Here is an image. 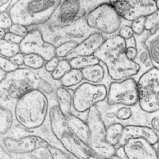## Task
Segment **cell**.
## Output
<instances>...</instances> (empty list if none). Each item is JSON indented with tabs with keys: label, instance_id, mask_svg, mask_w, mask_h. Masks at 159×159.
<instances>
[{
	"label": "cell",
	"instance_id": "40",
	"mask_svg": "<svg viewBox=\"0 0 159 159\" xmlns=\"http://www.w3.org/2000/svg\"><path fill=\"white\" fill-rule=\"evenodd\" d=\"M11 17L9 11L1 13L0 15V27L5 30H9L13 25Z\"/></svg>",
	"mask_w": 159,
	"mask_h": 159
},
{
	"label": "cell",
	"instance_id": "6",
	"mask_svg": "<svg viewBox=\"0 0 159 159\" xmlns=\"http://www.w3.org/2000/svg\"><path fill=\"white\" fill-rule=\"evenodd\" d=\"M86 123L90 129L89 146L100 157L110 159L115 154L116 148L107 142V125L97 106L88 111Z\"/></svg>",
	"mask_w": 159,
	"mask_h": 159
},
{
	"label": "cell",
	"instance_id": "47",
	"mask_svg": "<svg viewBox=\"0 0 159 159\" xmlns=\"http://www.w3.org/2000/svg\"><path fill=\"white\" fill-rule=\"evenodd\" d=\"M24 39V38H22V37H19L17 35L13 34L8 31L3 39L8 42L11 43L20 45L23 41Z\"/></svg>",
	"mask_w": 159,
	"mask_h": 159
},
{
	"label": "cell",
	"instance_id": "50",
	"mask_svg": "<svg viewBox=\"0 0 159 159\" xmlns=\"http://www.w3.org/2000/svg\"><path fill=\"white\" fill-rule=\"evenodd\" d=\"M12 1L9 0H1L0 1V12L2 13L7 12L8 9H10L12 4Z\"/></svg>",
	"mask_w": 159,
	"mask_h": 159
},
{
	"label": "cell",
	"instance_id": "5",
	"mask_svg": "<svg viewBox=\"0 0 159 159\" xmlns=\"http://www.w3.org/2000/svg\"><path fill=\"white\" fill-rule=\"evenodd\" d=\"M39 78L32 70L19 68L7 73L0 81V95L5 100L16 101L32 90L38 89Z\"/></svg>",
	"mask_w": 159,
	"mask_h": 159
},
{
	"label": "cell",
	"instance_id": "52",
	"mask_svg": "<svg viewBox=\"0 0 159 159\" xmlns=\"http://www.w3.org/2000/svg\"><path fill=\"white\" fill-rule=\"evenodd\" d=\"M7 74V73H6V72H4L3 70H1V71H0V81H2L5 78Z\"/></svg>",
	"mask_w": 159,
	"mask_h": 159
},
{
	"label": "cell",
	"instance_id": "38",
	"mask_svg": "<svg viewBox=\"0 0 159 159\" xmlns=\"http://www.w3.org/2000/svg\"><path fill=\"white\" fill-rule=\"evenodd\" d=\"M146 17H142L138 18L132 22L131 28L136 35H141L145 30Z\"/></svg>",
	"mask_w": 159,
	"mask_h": 159
},
{
	"label": "cell",
	"instance_id": "33",
	"mask_svg": "<svg viewBox=\"0 0 159 159\" xmlns=\"http://www.w3.org/2000/svg\"><path fill=\"white\" fill-rule=\"evenodd\" d=\"M33 71L37 74L38 77L50 84L53 87L55 91H56L57 88L62 86L60 81L55 80L53 78L52 74L46 71L44 67L38 70H33Z\"/></svg>",
	"mask_w": 159,
	"mask_h": 159
},
{
	"label": "cell",
	"instance_id": "26",
	"mask_svg": "<svg viewBox=\"0 0 159 159\" xmlns=\"http://www.w3.org/2000/svg\"><path fill=\"white\" fill-rule=\"evenodd\" d=\"M84 80L81 70L72 69L60 80L61 85L65 88L80 85Z\"/></svg>",
	"mask_w": 159,
	"mask_h": 159
},
{
	"label": "cell",
	"instance_id": "32",
	"mask_svg": "<svg viewBox=\"0 0 159 159\" xmlns=\"http://www.w3.org/2000/svg\"><path fill=\"white\" fill-rule=\"evenodd\" d=\"M79 44V43L74 42H69L59 45L56 48V57L59 59L66 58L76 49Z\"/></svg>",
	"mask_w": 159,
	"mask_h": 159
},
{
	"label": "cell",
	"instance_id": "45",
	"mask_svg": "<svg viewBox=\"0 0 159 159\" xmlns=\"http://www.w3.org/2000/svg\"><path fill=\"white\" fill-rule=\"evenodd\" d=\"M119 35L120 37L125 40L129 39L134 37V31L132 30L131 26H124L122 27L120 29L119 31Z\"/></svg>",
	"mask_w": 159,
	"mask_h": 159
},
{
	"label": "cell",
	"instance_id": "29",
	"mask_svg": "<svg viewBox=\"0 0 159 159\" xmlns=\"http://www.w3.org/2000/svg\"><path fill=\"white\" fill-rule=\"evenodd\" d=\"M0 50L1 56L10 59L21 52L20 45L11 43L4 39L0 41Z\"/></svg>",
	"mask_w": 159,
	"mask_h": 159
},
{
	"label": "cell",
	"instance_id": "24",
	"mask_svg": "<svg viewBox=\"0 0 159 159\" xmlns=\"http://www.w3.org/2000/svg\"><path fill=\"white\" fill-rule=\"evenodd\" d=\"M84 80L93 84H98L105 79L106 71L100 64L91 66L82 70Z\"/></svg>",
	"mask_w": 159,
	"mask_h": 159
},
{
	"label": "cell",
	"instance_id": "51",
	"mask_svg": "<svg viewBox=\"0 0 159 159\" xmlns=\"http://www.w3.org/2000/svg\"><path fill=\"white\" fill-rule=\"evenodd\" d=\"M6 33H7V32L5 30L3 29H0V38H1V39H4Z\"/></svg>",
	"mask_w": 159,
	"mask_h": 159
},
{
	"label": "cell",
	"instance_id": "10",
	"mask_svg": "<svg viewBox=\"0 0 159 159\" xmlns=\"http://www.w3.org/2000/svg\"><path fill=\"white\" fill-rule=\"evenodd\" d=\"M108 90L104 84H81L73 94V107L78 112L88 111L107 99Z\"/></svg>",
	"mask_w": 159,
	"mask_h": 159
},
{
	"label": "cell",
	"instance_id": "20",
	"mask_svg": "<svg viewBox=\"0 0 159 159\" xmlns=\"http://www.w3.org/2000/svg\"><path fill=\"white\" fill-rule=\"evenodd\" d=\"M49 116L52 132L59 140L63 135L70 132L67 118L61 112L57 105H54L50 108Z\"/></svg>",
	"mask_w": 159,
	"mask_h": 159
},
{
	"label": "cell",
	"instance_id": "19",
	"mask_svg": "<svg viewBox=\"0 0 159 159\" xmlns=\"http://www.w3.org/2000/svg\"><path fill=\"white\" fill-rule=\"evenodd\" d=\"M145 139L156 146L159 141V136L148 125H131L125 126L119 147L123 146L129 139Z\"/></svg>",
	"mask_w": 159,
	"mask_h": 159
},
{
	"label": "cell",
	"instance_id": "17",
	"mask_svg": "<svg viewBox=\"0 0 159 159\" xmlns=\"http://www.w3.org/2000/svg\"><path fill=\"white\" fill-rule=\"evenodd\" d=\"M64 148L77 159H105L98 155L89 144L69 132L59 139Z\"/></svg>",
	"mask_w": 159,
	"mask_h": 159
},
{
	"label": "cell",
	"instance_id": "37",
	"mask_svg": "<svg viewBox=\"0 0 159 159\" xmlns=\"http://www.w3.org/2000/svg\"><path fill=\"white\" fill-rule=\"evenodd\" d=\"M48 149L51 153L52 159H74L70 154L52 145H50Z\"/></svg>",
	"mask_w": 159,
	"mask_h": 159
},
{
	"label": "cell",
	"instance_id": "9",
	"mask_svg": "<svg viewBox=\"0 0 159 159\" xmlns=\"http://www.w3.org/2000/svg\"><path fill=\"white\" fill-rule=\"evenodd\" d=\"M107 105L104 115L101 114L107 126L113 123L120 124L124 126L148 125V113L143 111L139 104L134 107Z\"/></svg>",
	"mask_w": 159,
	"mask_h": 159
},
{
	"label": "cell",
	"instance_id": "13",
	"mask_svg": "<svg viewBox=\"0 0 159 159\" xmlns=\"http://www.w3.org/2000/svg\"><path fill=\"white\" fill-rule=\"evenodd\" d=\"M28 34L20 44L21 52L24 54H35L40 56L46 61L56 57V48L44 40L39 30L30 29Z\"/></svg>",
	"mask_w": 159,
	"mask_h": 159
},
{
	"label": "cell",
	"instance_id": "54",
	"mask_svg": "<svg viewBox=\"0 0 159 159\" xmlns=\"http://www.w3.org/2000/svg\"><path fill=\"white\" fill-rule=\"evenodd\" d=\"M156 2V7H157V10H159V1H155Z\"/></svg>",
	"mask_w": 159,
	"mask_h": 159
},
{
	"label": "cell",
	"instance_id": "8",
	"mask_svg": "<svg viewBox=\"0 0 159 159\" xmlns=\"http://www.w3.org/2000/svg\"><path fill=\"white\" fill-rule=\"evenodd\" d=\"M137 84L140 108L149 114L159 111V70L152 68L141 75Z\"/></svg>",
	"mask_w": 159,
	"mask_h": 159
},
{
	"label": "cell",
	"instance_id": "44",
	"mask_svg": "<svg viewBox=\"0 0 159 159\" xmlns=\"http://www.w3.org/2000/svg\"><path fill=\"white\" fill-rule=\"evenodd\" d=\"M60 61L59 58L55 57L49 61H46L43 67L46 71L52 74L56 70Z\"/></svg>",
	"mask_w": 159,
	"mask_h": 159
},
{
	"label": "cell",
	"instance_id": "48",
	"mask_svg": "<svg viewBox=\"0 0 159 159\" xmlns=\"http://www.w3.org/2000/svg\"><path fill=\"white\" fill-rule=\"evenodd\" d=\"M11 61L14 63L16 66H20L24 65V60H25V54L22 53H19L18 54L12 58H10Z\"/></svg>",
	"mask_w": 159,
	"mask_h": 159
},
{
	"label": "cell",
	"instance_id": "42",
	"mask_svg": "<svg viewBox=\"0 0 159 159\" xmlns=\"http://www.w3.org/2000/svg\"><path fill=\"white\" fill-rule=\"evenodd\" d=\"M38 78V90L41 91L45 95H51L55 92L53 87L50 84L39 77Z\"/></svg>",
	"mask_w": 159,
	"mask_h": 159
},
{
	"label": "cell",
	"instance_id": "22",
	"mask_svg": "<svg viewBox=\"0 0 159 159\" xmlns=\"http://www.w3.org/2000/svg\"><path fill=\"white\" fill-rule=\"evenodd\" d=\"M153 67L159 70V28L152 32L144 41Z\"/></svg>",
	"mask_w": 159,
	"mask_h": 159
},
{
	"label": "cell",
	"instance_id": "35",
	"mask_svg": "<svg viewBox=\"0 0 159 159\" xmlns=\"http://www.w3.org/2000/svg\"><path fill=\"white\" fill-rule=\"evenodd\" d=\"M159 25V10L146 17L145 30L151 31Z\"/></svg>",
	"mask_w": 159,
	"mask_h": 159
},
{
	"label": "cell",
	"instance_id": "18",
	"mask_svg": "<svg viewBox=\"0 0 159 159\" xmlns=\"http://www.w3.org/2000/svg\"><path fill=\"white\" fill-rule=\"evenodd\" d=\"M106 39L100 32L93 33L86 38L65 59L71 60L80 56L94 55L103 45Z\"/></svg>",
	"mask_w": 159,
	"mask_h": 159
},
{
	"label": "cell",
	"instance_id": "46",
	"mask_svg": "<svg viewBox=\"0 0 159 159\" xmlns=\"http://www.w3.org/2000/svg\"><path fill=\"white\" fill-rule=\"evenodd\" d=\"M140 64L143 65H147L151 62L150 57L147 49H142L138 52L137 57Z\"/></svg>",
	"mask_w": 159,
	"mask_h": 159
},
{
	"label": "cell",
	"instance_id": "11",
	"mask_svg": "<svg viewBox=\"0 0 159 159\" xmlns=\"http://www.w3.org/2000/svg\"><path fill=\"white\" fill-rule=\"evenodd\" d=\"M106 100L109 106L134 107L138 105L139 93L137 82L130 78L111 83L108 90Z\"/></svg>",
	"mask_w": 159,
	"mask_h": 159
},
{
	"label": "cell",
	"instance_id": "49",
	"mask_svg": "<svg viewBox=\"0 0 159 159\" xmlns=\"http://www.w3.org/2000/svg\"><path fill=\"white\" fill-rule=\"evenodd\" d=\"M109 159H127L123 146L116 148L115 154Z\"/></svg>",
	"mask_w": 159,
	"mask_h": 159
},
{
	"label": "cell",
	"instance_id": "39",
	"mask_svg": "<svg viewBox=\"0 0 159 159\" xmlns=\"http://www.w3.org/2000/svg\"><path fill=\"white\" fill-rule=\"evenodd\" d=\"M29 31V29L26 27L16 24H14L8 30L9 32L23 38L26 37Z\"/></svg>",
	"mask_w": 159,
	"mask_h": 159
},
{
	"label": "cell",
	"instance_id": "34",
	"mask_svg": "<svg viewBox=\"0 0 159 159\" xmlns=\"http://www.w3.org/2000/svg\"><path fill=\"white\" fill-rule=\"evenodd\" d=\"M126 49L125 54L130 60L135 61L137 57L138 51L137 47V43L135 38L133 37L129 39L125 40Z\"/></svg>",
	"mask_w": 159,
	"mask_h": 159
},
{
	"label": "cell",
	"instance_id": "14",
	"mask_svg": "<svg viewBox=\"0 0 159 159\" xmlns=\"http://www.w3.org/2000/svg\"><path fill=\"white\" fill-rule=\"evenodd\" d=\"M83 14L81 1H61L50 20L44 24L50 27L63 26L73 23Z\"/></svg>",
	"mask_w": 159,
	"mask_h": 159
},
{
	"label": "cell",
	"instance_id": "41",
	"mask_svg": "<svg viewBox=\"0 0 159 159\" xmlns=\"http://www.w3.org/2000/svg\"><path fill=\"white\" fill-rule=\"evenodd\" d=\"M148 125L152 128L159 136V111L148 113Z\"/></svg>",
	"mask_w": 159,
	"mask_h": 159
},
{
	"label": "cell",
	"instance_id": "3",
	"mask_svg": "<svg viewBox=\"0 0 159 159\" xmlns=\"http://www.w3.org/2000/svg\"><path fill=\"white\" fill-rule=\"evenodd\" d=\"M61 1H16L9 10L14 24L35 27L46 24Z\"/></svg>",
	"mask_w": 159,
	"mask_h": 159
},
{
	"label": "cell",
	"instance_id": "27",
	"mask_svg": "<svg viewBox=\"0 0 159 159\" xmlns=\"http://www.w3.org/2000/svg\"><path fill=\"white\" fill-rule=\"evenodd\" d=\"M69 62L72 69L82 70L88 67L99 64L100 61L94 55L75 57L70 60Z\"/></svg>",
	"mask_w": 159,
	"mask_h": 159
},
{
	"label": "cell",
	"instance_id": "7",
	"mask_svg": "<svg viewBox=\"0 0 159 159\" xmlns=\"http://www.w3.org/2000/svg\"><path fill=\"white\" fill-rule=\"evenodd\" d=\"M88 26L101 33L111 35L121 28L122 18L109 1L102 3L86 16Z\"/></svg>",
	"mask_w": 159,
	"mask_h": 159
},
{
	"label": "cell",
	"instance_id": "15",
	"mask_svg": "<svg viewBox=\"0 0 159 159\" xmlns=\"http://www.w3.org/2000/svg\"><path fill=\"white\" fill-rule=\"evenodd\" d=\"M3 146L11 153L16 154L31 153L40 148H48L50 144L39 136L29 135L19 139L7 138L3 141Z\"/></svg>",
	"mask_w": 159,
	"mask_h": 159
},
{
	"label": "cell",
	"instance_id": "28",
	"mask_svg": "<svg viewBox=\"0 0 159 159\" xmlns=\"http://www.w3.org/2000/svg\"><path fill=\"white\" fill-rule=\"evenodd\" d=\"M13 123V114L10 110L1 107L0 108V133L5 135L9 131Z\"/></svg>",
	"mask_w": 159,
	"mask_h": 159
},
{
	"label": "cell",
	"instance_id": "23",
	"mask_svg": "<svg viewBox=\"0 0 159 159\" xmlns=\"http://www.w3.org/2000/svg\"><path fill=\"white\" fill-rule=\"evenodd\" d=\"M55 93L59 109L66 117H68L71 113V108L73 107V95L66 88L63 86L57 88Z\"/></svg>",
	"mask_w": 159,
	"mask_h": 159
},
{
	"label": "cell",
	"instance_id": "21",
	"mask_svg": "<svg viewBox=\"0 0 159 159\" xmlns=\"http://www.w3.org/2000/svg\"><path fill=\"white\" fill-rule=\"evenodd\" d=\"M66 118L70 132L79 139L89 144L90 132L87 123L72 113Z\"/></svg>",
	"mask_w": 159,
	"mask_h": 159
},
{
	"label": "cell",
	"instance_id": "43",
	"mask_svg": "<svg viewBox=\"0 0 159 159\" xmlns=\"http://www.w3.org/2000/svg\"><path fill=\"white\" fill-rule=\"evenodd\" d=\"M31 154L34 159H52L48 148H40L33 152Z\"/></svg>",
	"mask_w": 159,
	"mask_h": 159
},
{
	"label": "cell",
	"instance_id": "16",
	"mask_svg": "<svg viewBox=\"0 0 159 159\" xmlns=\"http://www.w3.org/2000/svg\"><path fill=\"white\" fill-rule=\"evenodd\" d=\"M123 147L127 159H159L155 145L145 139H129Z\"/></svg>",
	"mask_w": 159,
	"mask_h": 159
},
{
	"label": "cell",
	"instance_id": "53",
	"mask_svg": "<svg viewBox=\"0 0 159 159\" xmlns=\"http://www.w3.org/2000/svg\"><path fill=\"white\" fill-rule=\"evenodd\" d=\"M156 149H157V152H158V154L159 155V141L158 143L156 144Z\"/></svg>",
	"mask_w": 159,
	"mask_h": 159
},
{
	"label": "cell",
	"instance_id": "1",
	"mask_svg": "<svg viewBox=\"0 0 159 159\" xmlns=\"http://www.w3.org/2000/svg\"><path fill=\"white\" fill-rule=\"evenodd\" d=\"M125 49V40L116 35L106 39L94 54L105 64L109 76L115 81L132 78L140 70V65L127 57Z\"/></svg>",
	"mask_w": 159,
	"mask_h": 159
},
{
	"label": "cell",
	"instance_id": "25",
	"mask_svg": "<svg viewBox=\"0 0 159 159\" xmlns=\"http://www.w3.org/2000/svg\"><path fill=\"white\" fill-rule=\"evenodd\" d=\"M124 127L118 123L111 124L107 126V142L116 148L120 145Z\"/></svg>",
	"mask_w": 159,
	"mask_h": 159
},
{
	"label": "cell",
	"instance_id": "30",
	"mask_svg": "<svg viewBox=\"0 0 159 159\" xmlns=\"http://www.w3.org/2000/svg\"><path fill=\"white\" fill-rule=\"evenodd\" d=\"M46 61L40 56L35 54L25 55L24 65L27 68L33 70L43 68Z\"/></svg>",
	"mask_w": 159,
	"mask_h": 159
},
{
	"label": "cell",
	"instance_id": "31",
	"mask_svg": "<svg viewBox=\"0 0 159 159\" xmlns=\"http://www.w3.org/2000/svg\"><path fill=\"white\" fill-rule=\"evenodd\" d=\"M72 69L69 61L66 59H62L60 60L56 70L52 75L55 80L60 81Z\"/></svg>",
	"mask_w": 159,
	"mask_h": 159
},
{
	"label": "cell",
	"instance_id": "36",
	"mask_svg": "<svg viewBox=\"0 0 159 159\" xmlns=\"http://www.w3.org/2000/svg\"><path fill=\"white\" fill-rule=\"evenodd\" d=\"M0 68L6 73H10L15 71L19 68L18 66L13 63L10 58L1 56L0 57Z\"/></svg>",
	"mask_w": 159,
	"mask_h": 159
},
{
	"label": "cell",
	"instance_id": "2",
	"mask_svg": "<svg viewBox=\"0 0 159 159\" xmlns=\"http://www.w3.org/2000/svg\"><path fill=\"white\" fill-rule=\"evenodd\" d=\"M46 95L38 89L26 93L18 99L15 107V116L18 123L30 130L41 126L49 114Z\"/></svg>",
	"mask_w": 159,
	"mask_h": 159
},
{
	"label": "cell",
	"instance_id": "12",
	"mask_svg": "<svg viewBox=\"0 0 159 159\" xmlns=\"http://www.w3.org/2000/svg\"><path fill=\"white\" fill-rule=\"evenodd\" d=\"M122 19L134 22L142 17H147L157 10L156 2L151 0L110 1Z\"/></svg>",
	"mask_w": 159,
	"mask_h": 159
},
{
	"label": "cell",
	"instance_id": "55",
	"mask_svg": "<svg viewBox=\"0 0 159 159\" xmlns=\"http://www.w3.org/2000/svg\"></svg>",
	"mask_w": 159,
	"mask_h": 159
},
{
	"label": "cell",
	"instance_id": "4",
	"mask_svg": "<svg viewBox=\"0 0 159 159\" xmlns=\"http://www.w3.org/2000/svg\"><path fill=\"white\" fill-rule=\"evenodd\" d=\"M31 28L39 30L44 40L56 48L69 42L80 44L91 34L98 32L88 26L86 16L79 17L68 25L50 27L43 25Z\"/></svg>",
	"mask_w": 159,
	"mask_h": 159
}]
</instances>
